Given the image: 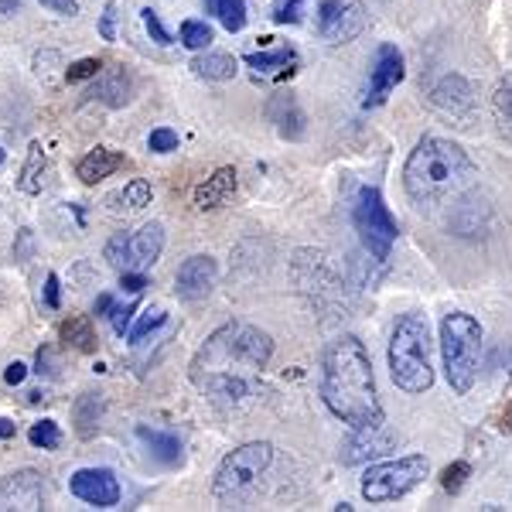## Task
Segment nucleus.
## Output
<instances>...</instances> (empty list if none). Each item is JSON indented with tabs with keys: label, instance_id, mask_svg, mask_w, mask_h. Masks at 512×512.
Segmentation results:
<instances>
[{
	"label": "nucleus",
	"instance_id": "cd10ccee",
	"mask_svg": "<svg viewBox=\"0 0 512 512\" xmlns=\"http://www.w3.org/2000/svg\"><path fill=\"white\" fill-rule=\"evenodd\" d=\"M492 113H495V123H499V134L512 144V76L499 79V86H495Z\"/></svg>",
	"mask_w": 512,
	"mask_h": 512
},
{
	"label": "nucleus",
	"instance_id": "f03ea898",
	"mask_svg": "<svg viewBox=\"0 0 512 512\" xmlns=\"http://www.w3.org/2000/svg\"><path fill=\"white\" fill-rule=\"evenodd\" d=\"M478 181L475 161L465 154V147L444 137H424L410 151L403 164V188L417 209L454 202Z\"/></svg>",
	"mask_w": 512,
	"mask_h": 512
},
{
	"label": "nucleus",
	"instance_id": "a18cd8bd",
	"mask_svg": "<svg viewBox=\"0 0 512 512\" xmlns=\"http://www.w3.org/2000/svg\"><path fill=\"white\" fill-rule=\"evenodd\" d=\"M52 62H59V52H38L35 55V72H38V76H48V72H52L48 65H52Z\"/></svg>",
	"mask_w": 512,
	"mask_h": 512
},
{
	"label": "nucleus",
	"instance_id": "a211bd4d",
	"mask_svg": "<svg viewBox=\"0 0 512 512\" xmlns=\"http://www.w3.org/2000/svg\"><path fill=\"white\" fill-rule=\"evenodd\" d=\"M393 448V437L383 434V427H373V431H352L349 441L342 444V461L345 465H362V461L376 458V454H386Z\"/></svg>",
	"mask_w": 512,
	"mask_h": 512
},
{
	"label": "nucleus",
	"instance_id": "ddd939ff",
	"mask_svg": "<svg viewBox=\"0 0 512 512\" xmlns=\"http://www.w3.org/2000/svg\"><path fill=\"white\" fill-rule=\"evenodd\" d=\"M0 509L38 512L45 509V482L35 468H21L0 478Z\"/></svg>",
	"mask_w": 512,
	"mask_h": 512
},
{
	"label": "nucleus",
	"instance_id": "2eb2a0df",
	"mask_svg": "<svg viewBox=\"0 0 512 512\" xmlns=\"http://www.w3.org/2000/svg\"><path fill=\"white\" fill-rule=\"evenodd\" d=\"M431 103L437 106V110L451 113V117H468V113L475 110V89L465 76L448 72V76H441L434 82Z\"/></svg>",
	"mask_w": 512,
	"mask_h": 512
},
{
	"label": "nucleus",
	"instance_id": "6e6552de",
	"mask_svg": "<svg viewBox=\"0 0 512 512\" xmlns=\"http://www.w3.org/2000/svg\"><path fill=\"white\" fill-rule=\"evenodd\" d=\"M352 226L373 260H379V263L390 260V250L396 243L400 226H396L390 205H386V198L379 195V188H362L359 192V198H355V205H352Z\"/></svg>",
	"mask_w": 512,
	"mask_h": 512
},
{
	"label": "nucleus",
	"instance_id": "58836bf2",
	"mask_svg": "<svg viewBox=\"0 0 512 512\" xmlns=\"http://www.w3.org/2000/svg\"><path fill=\"white\" fill-rule=\"evenodd\" d=\"M117 18H120L117 4L110 0V4L103 7V14H99V38L103 41H117Z\"/></svg>",
	"mask_w": 512,
	"mask_h": 512
},
{
	"label": "nucleus",
	"instance_id": "72a5a7b5",
	"mask_svg": "<svg viewBox=\"0 0 512 512\" xmlns=\"http://www.w3.org/2000/svg\"><path fill=\"white\" fill-rule=\"evenodd\" d=\"M137 308H140V301H130V304H113V311H110V325H113V332H117L120 338L130 332V321H134Z\"/></svg>",
	"mask_w": 512,
	"mask_h": 512
},
{
	"label": "nucleus",
	"instance_id": "bb28decb",
	"mask_svg": "<svg viewBox=\"0 0 512 512\" xmlns=\"http://www.w3.org/2000/svg\"><path fill=\"white\" fill-rule=\"evenodd\" d=\"M205 7H209V14H216L229 35L243 31L246 18H250V14H246V0H205Z\"/></svg>",
	"mask_w": 512,
	"mask_h": 512
},
{
	"label": "nucleus",
	"instance_id": "423d86ee",
	"mask_svg": "<svg viewBox=\"0 0 512 512\" xmlns=\"http://www.w3.org/2000/svg\"><path fill=\"white\" fill-rule=\"evenodd\" d=\"M294 284L297 291L308 297L311 308L318 311H345V291L342 277L332 267V256L321 250H297L294 256Z\"/></svg>",
	"mask_w": 512,
	"mask_h": 512
},
{
	"label": "nucleus",
	"instance_id": "39448f33",
	"mask_svg": "<svg viewBox=\"0 0 512 512\" xmlns=\"http://www.w3.org/2000/svg\"><path fill=\"white\" fill-rule=\"evenodd\" d=\"M274 461V444L270 441H253L243 444V448L229 451L226 458L219 461L216 478H212V495L226 506H239L246 495H253V489L260 485L263 472Z\"/></svg>",
	"mask_w": 512,
	"mask_h": 512
},
{
	"label": "nucleus",
	"instance_id": "c756f323",
	"mask_svg": "<svg viewBox=\"0 0 512 512\" xmlns=\"http://www.w3.org/2000/svg\"><path fill=\"white\" fill-rule=\"evenodd\" d=\"M212 38H216V31H212L205 21L188 18L185 24H181V45L192 48V52H205V48L212 45Z\"/></svg>",
	"mask_w": 512,
	"mask_h": 512
},
{
	"label": "nucleus",
	"instance_id": "dca6fc26",
	"mask_svg": "<svg viewBox=\"0 0 512 512\" xmlns=\"http://www.w3.org/2000/svg\"><path fill=\"white\" fill-rule=\"evenodd\" d=\"M137 441L144 444L147 454H151L158 465L164 468H178L181 461H185V444L178 441L175 434H168V431H154V427H147V424H140L137 427Z\"/></svg>",
	"mask_w": 512,
	"mask_h": 512
},
{
	"label": "nucleus",
	"instance_id": "49530a36",
	"mask_svg": "<svg viewBox=\"0 0 512 512\" xmlns=\"http://www.w3.org/2000/svg\"><path fill=\"white\" fill-rule=\"evenodd\" d=\"M93 311H96V315H106V318H110V311H113V294H99Z\"/></svg>",
	"mask_w": 512,
	"mask_h": 512
},
{
	"label": "nucleus",
	"instance_id": "c03bdc74",
	"mask_svg": "<svg viewBox=\"0 0 512 512\" xmlns=\"http://www.w3.org/2000/svg\"><path fill=\"white\" fill-rule=\"evenodd\" d=\"M24 376H28V366H24V362H7V369H4V383L7 386H21L24 383Z\"/></svg>",
	"mask_w": 512,
	"mask_h": 512
},
{
	"label": "nucleus",
	"instance_id": "37998d69",
	"mask_svg": "<svg viewBox=\"0 0 512 512\" xmlns=\"http://www.w3.org/2000/svg\"><path fill=\"white\" fill-rule=\"evenodd\" d=\"M38 4L55 14H62V18H76L79 14V0H38Z\"/></svg>",
	"mask_w": 512,
	"mask_h": 512
},
{
	"label": "nucleus",
	"instance_id": "6ab92c4d",
	"mask_svg": "<svg viewBox=\"0 0 512 512\" xmlns=\"http://www.w3.org/2000/svg\"><path fill=\"white\" fill-rule=\"evenodd\" d=\"M123 161L127 158H123L120 151H113V147H93V151L76 164V175L82 185H99V181L110 178L113 171H120Z\"/></svg>",
	"mask_w": 512,
	"mask_h": 512
},
{
	"label": "nucleus",
	"instance_id": "09e8293b",
	"mask_svg": "<svg viewBox=\"0 0 512 512\" xmlns=\"http://www.w3.org/2000/svg\"><path fill=\"white\" fill-rule=\"evenodd\" d=\"M18 7H21V0H0V21L11 18V14L18 11Z\"/></svg>",
	"mask_w": 512,
	"mask_h": 512
},
{
	"label": "nucleus",
	"instance_id": "1a4fd4ad",
	"mask_svg": "<svg viewBox=\"0 0 512 512\" xmlns=\"http://www.w3.org/2000/svg\"><path fill=\"white\" fill-rule=\"evenodd\" d=\"M164 253V226L161 222H147L134 233H117L106 243V263L117 270H147L161 260Z\"/></svg>",
	"mask_w": 512,
	"mask_h": 512
},
{
	"label": "nucleus",
	"instance_id": "c9c22d12",
	"mask_svg": "<svg viewBox=\"0 0 512 512\" xmlns=\"http://www.w3.org/2000/svg\"><path fill=\"white\" fill-rule=\"evenodd\" d=\"M147 147H151L154 154H171V151H178V134L171 127H158L147 137Z\"/></svg>",
	"mask_w": 512,
	"mask_h": 512
},
{
	"label": "nucleus",
	"instance_id": "b1692460",
	"mask_svg": "<svg viewBox=\"0 0 512 512\" xmlns=\"http://www.w3.org/2000/svg\"><path fill=\"white\" fill-rule=\"evenodd\" d=\"M45 171H48L45 147H41V140H31L28 158H24V168L18 175V188L24 195H38L41 188H45Z\"/></svg>",
	"mask_w": 512,
	"mask_h": 512
},
{
	"label": "nucleus",
	"instance_id": "ea45409f",
	"mask_svg": "<svg viewBox=\"0 0 512 512\" xmlns=\"http://www.w3.org/2000/svg\"><path fill=\"white\" fill-rule=\"evenodd\" d=\"M35 253V233L31 229H18V243H14V263H28Z\"/></svg>",
	"mask_w": 512,
	"mask_h": 512
},
{
	"label": "nucleus",
	"instance_id": "aec40b11",
	"mask_svg": "<svg viewBox=\"0 0 512 512\" xmlns=\"http://www.w3.org/2000/svg\"><path fill=\"white\" fill-rule=\"evenodd\" d=\"M236 178H239V175H236V168H219V171H212V175L195 188V209H202V212L219 209V205L236 192Z\"/></svg>",
	"mask_w": 512,
	"mask_h": 512
},
{
	"label": "nucleus",
	"instance_id": "0eeeda50",
	"mask_svg": "<svg viewBox=\"0 0 512 512\" xmlns=\"http://www.w3.org/2000/svg\"><path fill=\"white\" fill-rule=\"evenodd\" d=\"M431 472L427 454H403L396 461H379L369 465L362 475V495L369 502H396L403 495H410Z\"/></svg>",
	"mask_w": 512,
	"mask_h": 512
},
{
	"label": "nucleus",
	"instance_id": "4be33fe9",
	"mask_svg": "<svg viewBox=\"0 0 512 512\" xmlns=\"http://www.w3.org/2000/svg\"><path fill=\"white\" fill-rule=\"evenodd\" d=\"M246 65L256 72V76H267V72H277V79H287L297 72V52L294 48H277V52H253L246 55Z\"/></svg>",
	"mask_w": 512,
	"mask_h": 512
},
{
	"label": "nucleus",
	"instance_id": "f8f14e48",
	"mask_svg": "<svg viewBox=\"0 0 512 512\" xmlns=\"http://www.w3.org/2000/svg\"><path fill=\"white\" fill-rule=\"evenodd\" d=\"M216 280H219L216 256L195 253V256H188V260L178 267V274H175V294L181 297V301L198 304V301H205V297L212 294Z\"/></svg>",
	"mask_w": 512,
	"mask_h": 512
},
{
	"label": "nucleus",
	"instance_id": "412c9836",
	"mask_svg": "<svg viewBox=\"0 0 512 512\" xmlns=\"http://www.w3.org/2000/svg\"><path fill=\"white\" fill-rule=\"evenodd\" d=\"M103 393H82L76 403H72V424H76V434L82 441H93L99 431V420H103Z\"/></svg>",
	"mask_w": 512,
	"mask_h": 512
},
{
	"label": "nucleus",
	"instance_id": "393cba45",
	"mask_svg": "<svg viewBox=\"0 0 512 512\" xmlns=\"http://www.w3.org/2000/svg\"><path fill=\"white\" fill-rule=\"evenodd\" d=\"M192 72L205 82H229L236 76V59L226 52H205L192 62Z\"/></svg>",
	"mask_w": 512,
	"mask_h": 512
},
{
	"label": "nucleus",
	"instance_id": "f3484780",
	"mask_svg": "<svg viewBox=\"0 0 512 512\" xmlns=\"http://www.w3.org/2000/svg\"><path fill=\"white\" fill-rule=\"evenodd\" d=\"M130 93H134V82H130V72L123 65H110L106 72H99V82L93 86V99H99L110 110H120V106L130 103Z\"/></svg>",
	"mask_w": 512,
	"mask_h": 512
},
{
	"label": "nucleus",
	"instance_id": "7c9ffc66",
	"mask_svg": "<svg viewBox=\"0 0 512 512\" xmlns=\"http://www.w3.org/2000/svg\"><path fill=\"white\" fill-rule=\"evenodd\" d=\"M28 441L35 444V448L41 451H55L62 444V427L55 424V420H38V424H31V431H28Z\"/></svg>",
	"mask_w": 512,
	"mask_h": 512
},
{
	"label": "nucleus",
	"instance_id": "20e7f679",
	"mask_svg": "<svg viewBox=\"0 0 512 512\" xmlns=\"http://www.w3.org/2000/svg\"><path fill=\"white\" fill-rule=\"evenodd\" d=\"M441 355L444 376L458 396H465L478 379V362H482V325L468 311H448L441 318Z\"/></svg>",
	"mask_w": 512,
	"mask_h": 512
},
{
	"label": "nucleus",
	"instance_id": "c85d7f7f",
	"mask_svg": "<svg viewBox=\"0 0 512 512\" xmlns=\"http://www.w3.org/2000/svg\"><path fill=\"white\" fill-rule=\"evenodd\" d=\"M168 321V311L161 308V304H154V308H147L144 315L137 318V325H130V332H127V338H130V345H140L144 342L147 335H154L158 328Z\"/></svg>",
	"mask_w": 512,
	"mask_h": 512
},
{
	"label": "nucleus",
	"instance_id": "8fccbe9b",
	"mask_svg": "<svg viewBox=\"0 0 512 512\" xmlns=\"http://www.w3.org/2000/svg\"><path fill=\"white\" fill-rule=\"evenodd\" d=\"M7 161V151H4V147H0V164H4Z\"/></svg>",
	"mask_w": 512,
	"mask_h": 512
},
{
	"label": "nucleus",
	"instance_id": "4c0bfd02",
	"mask_svg": "<svg viewBox=\"0 0 512 512\" xmlns=\"http://www.w3.org/2000/svg\"><path fill=\"white\" fill-rule=\"evenodd\" d=\"M144 28H147V35H151V41H158V45H171V35H168V28H164V21H161V14L154 11V7H144Z\"/></svg>",
	"mask_w": 512,
	"mask_h": 512
},
{
	"label": "nucleus",
	"instance_id": "a19ab883",
	"mask_svg": "<svg viewBox=\"0 0 512 512\" xmlns=\"http://www.w3.org/2000/svg\"><path fill=\"white\" fill-rule=\"evenodd\" d=\"M45 308L59 311L62 308V284H59V274H48L45 277Z\"/></svg>",
	"mask_w": 512,
	"mask_h": 512
},
{
	"label": "nucleus",
	"instance_id": "9b49d317",
	"mask_svg": "<svg viewBox=\"0 0 512 512\" xmlns=\"http://www.w3.org/2000/svg\"><path fill=\"white\" fill-rule=\"evenodd\" d=\"M69 492L76 495L79 502L96 509H113L120 502V478L110 472V468H79L76 475L69 478Z\"/></svg>",
	"mask_w": 512,
	"mask_h": 512
},
{
	"label": "nucleus",
	"instance_id": "7ed1b4c3",
	"mask_svg": "<svg viewBox=\"0 0 512 512\" xmlns=\"http://www.w3.org/2000/svg\"><path fill=\"white\" fill-rule=\"evenodd\" d=\"M390 376L396 383V390L420 396L434 386V366H431V332H427V318L424 315H407L396 318L393 335H390Z\"/></svg>",
	"mask_w": 512,
	"mask_h": 512
},
{
	"label": "nucleus",
	"instance_id": "4468645a",
	"mask_svg": "<svg viewBox=\"0 0 512 512\" xmlns=\"http://www.w3.org/2000/svg\"><path fill=\"white\" fill-rule=\"evenodd\" d=\"M403 72H407V65H403L400 48L390 45V41H386V45H379L373 72H369V86H366V106L386 103V96H390L393 89L403 82Z\"/></svg>",
	"mask_w": 512,
	"mask_h": 512
},
{
	"label": "nucleus",
	"instance_id": "a878e982",
	"mask_svg": "<svg viewBox=\"0 0 512 512\" xmlns=\"http://www.w3.org/2000/svg\"><path fill=\"white\" fill-rule=\"evenodd\" d=\"M59 335L69 349L76 352H96V328L86 315H69L59 325Z\"/></svg>",
	"mask_w": 512,
	"mask_h": 512
},
{
	"label": "nucleus",
	"instance_id": "5701e85b",
	"mask_svg": "<svg viewBox=\"0 0 512 512\" xmlns=\"http://www.w3.org/2000/svg\"><path fill=\"white\" fill-rule=\"evenodd\" d=\"M270 117H274V123H277V130H280V137H287V140H301L304 137V113H301V106L294 103L291 96H280V99H274L270 103Z\"/></svg>",
	"mask_w": 512,
	"mask_h": 512
},
{
	"label": "nucleus",
	"instance_id": "f704fd0d",
	"mask_svg": "<svg viewBox=\"0 0 512 512\" xmlns=\"http://www.w3.org/2000/svg\"><path fill=\"white\" fill-rule=\"evenodd\" d=\"M270 18L274 24H297L304 18V0H277Z\"/></svg>",
	"mask_w": 512,
	"mask_h": 512
},
{
	"label": "nucleus",
	"instance_id": "de8ad7c7",
	"mask_svg": "<svg viewBox=\"0 0 512 512\" xmlns=\"http://www.w3.org/2000/svg\"><path fill=\"white\" fill-rule=\"evenodd\" d=\"M18 434V424H14L11 417H0V441H7V437Z\"/></svg>",
	"mask_w": 512,
	"mask_h": 512
},
{
	"label": "nucleus",
	"instance_id": "e433bc0d",
	"mask_svg": "<svg viewBox=\"0 0 512 512\" xmlns=\"http://www.w3.org/2000/svg\"><path fill=\"white\" fill-rule=\"evenodd\" d=\"M99 72H103V62H99V59H79V62H72L69 69H65V79H69V82H86V79H96Z\"/></svg>",
	"mask_w": 512,
	"mask_h": 512
},
{
	"label": "nucleus",
	"instance_id": "473e14b6",
	"mask_svg": "<svg viewBox=\"0 0 512 512\" xmlns=\"http://www.w3.org/2000/svg\"><path fill=\"white\" fill-rule=\"evenodd\" d=\"M468 475H472V465L468 461H454V465H448L441 472V489L444 492H461L465 489V482H468Z\"/></svg>",
	"mask_w": 512,
	"mask_h": 512
},
{
	"label": "nucleus",
	"instance_id": "f257e3e1",
	"mask_svg": "<svg viewBox=\"0 0 512 512\" xmlns=\"http://www.w3.org/2000/svg\"><path fill=\"white\" fill-rule=\"evenodd\" d=\"M321 400L352 431H373L386 424L373 362L355 335H338L321 355Z\"/></svg>",
	"mask_w": 512,
	"mask_h": 512
},
{
	"label": "nucleus",
	"instance_id": "79ce46f5",
	"mask_svg": "<svg viewBox=\"0 0 512 512\" xmlns=\"http://www.w3.org/2000/svg\"><path fill=\"white\" fill-rule=\"evenodd\" d=\"M120 287H123V291H130V294H140V291H144V287H147L144 270H123Z\"/></svg>",
	"mask_w": 512,
	"mask_h": 512
},
{
	"label": "nucleus",
	"instance_id": "2f4dec72",
	"mask_svg": "<svg viewBox=\"0 0 512 512\" xmlns=\"http://www.w3.org/2000/svg\"><path fill=\"white\" fill-rule=\"evenodd\" d=\"M117 198L127 205V209H147L154 192H151V185H147L144 178H134V181H127V185H123V192Z\"/></svg>",
	"mask_w": 512,
	"mask_h": 512
},
{
	"label": "nucleus",
	"instance_id": "9d476101",
	"mask_svg": "<svg viewBox=\"0 0 512 512\" xmlns=\"http://www.w3.org/2000/svg\"><path fill=\"white\" fill-rule=\"evenodd\" d=\"M362 28H366V11H362V4H352V0H321L318 31L325 41L345 45V41L359 38Z\"/></svg>",
	"mask_w": 512,
	"mask_h": 512
}]
</instances>
